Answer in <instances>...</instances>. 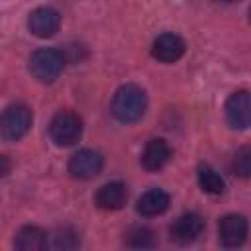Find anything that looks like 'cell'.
Returning <instances> with one entry per match:
<instances>
[{
    "label": "cell",
    "mask_w": 251,
    "mask_h": 251,
    "mask_svg": "<svg viewBox=\"0 0 251 251\" xmlns=\"http://www.w3.org/2000/svg\"><path fill=\"white\" fill-rule=\"evenodd\" d=\"M226 2H235V0H226Z\"/></svg>",
    "instance_id": "20"
},
{
    "label": "cell",
    "mask_w": 251,
    "mask_h": 251,
    "mask_svg": "<svg viewBox=\"0 0 251 251\" xmlns=\"http://www.w3.org/2000/svg\"><path fill=\"white\" fill-rule=\"evenodd\" d=\"M65 67V57L61 51L43 47L31 53L29 57V73L39 82H53Z\"/></svg>",
    "instance_id": "3"
},
{
    "label": "cell",
    "mask_w": 251,
    "mask_h": 251,
    "mask_svg": "<svg viewBox=\"0 0 251 251\" xmlns=\"http://www.w3.org/2000/svg\"><path fill=\"white\" fill-rule=\"evenodd\" d=\"M169 194L161 188H151L147 192L141 194V198L137 200V212L145 218H153V216H161L167 208H169Z\"/></svg>",
    "instance_id": "13"
},
{
    "label": "cell",
    "mask_w": 251,
    "mask_h": 251,
    "mask_svg": "<svg viewBox=\"0 0 251 251\" xmlns=\"http://www.w3.org/2000/svg\"><path fill=\"white\" fill-rule=\"evenodd\" d=\"M226 120L233 129L251 126V92L237 90L226 100Z\"/></svg>",
    "instance_id": "5"
},
{
    "label": "cell",
    "mask_w": 251,
    "mask_h": 251,
    "mask_svg": "<svg viewBox=\"0 0 251 251\" xmlns=\"http://www.w3.org/2000/svg\"><path fill=\"white\" fill-rule=\"evenodd\" d=\"M198 184L208 194H222L224 192V178L208 165H202L198 169Z\"/></svg>",
    "instance_id": "15"
},
{
    "label": "cell",
    "mask_w": 251,
    "mask_h": 251,
    "mask_svg": "<svg viewBox=\"0 0 251 251\" xmlns=\"http://www.w3.org/2000/svg\"><path fill=\"white\" fill-rule=\"evenodd\" d=\"M249 22H251V8H249Z\"/></svg>",
    "instance_id": "19"
},
{
    "label": "cell",
    "mask_w": 251,
    "mask_h": 251,
    "mask_svg": "<svg viewBox=\"0 0 251 251\" xmlns=\"http://www.w3.org/2000/svg\"><path fill=\"white\" fill-rule=\"evenodd\" d=\"M102 165H104V159H102V155L98 151L80 149L78 153H75L71 157V161H69V173L75 178L86 180V178L96 176L102 171Z\"/></svg>",
    "instance_id": "7"
},
{
    "label": "cell",
    "mask_w": 251,
    "mask_h": 251,
    "mask_svg": "<svg viewBox=\"0 0 251 251\" xmlns=\"http://www.w3.org/2000/svg\"><path fill=\"white\" fill-rule=\"evenodd\" d=\"M171 159V147L165 139H149L141 153V165L145 171H161Z\"/></svg>",
    "instance_id": "12"
},
{
    "label": "cell",
    "mask_w": 251,
    "mask_h": 251,
    "mask_svg": "<svg viewBox=\"0 0 251 251\" xmlns=\"http://www.w3.org/2000/svg\"><path fill=\"white\" fill-rule=\"evenodd\" d=\"M126 202H127V186L124 182H118V180L102 184L94 194V204L100 210L114 212V210L124 208Z\"/></svg>",
    "instance_id": "11"
},
{
    "label": "cell",
    "mask_w": 251,
    "mask_h": 251,
    "mask_svg": "<svg viewBox=\"0 0 251 251\" xmlns=\"http://www.w3.org/2000/svg\"><path fill=\"white\" fill-rule=\"evenodd\" d=\"M16 249L20 251H41L49 245L47 241V233L37 227V226H25L18 231L16 241H14Z\"/></svg>",
    "instance_id": "14"
},
{
    "label": "cell",
    "mask_w": 251,
    "mask_h": 251,
    "mask_svg": "<svg viewBox=\"0 0 251 251\" xmlns=\"http://www.w3.org/2000/svg\"><path fill=\"white\" fill-rule=\"evenodd\" d=\"M82 135V120L71 112V110H61L53 116L49 124V137L57 147H69L76 143Z\"/></svg>",
    "instance_id": "2"
},
{
    "label": "cell",
    "mask_w": 251,
    "mask_h": 251,
    "mask_svg": "<svg viewBox=\"0 0 251 251\" xmlns=\"http://www.w3.org/2000/svg\"><path fill=\"white\" fill-rule=\"evenodd\" d=\"M31 110L24 104H12L2 114V137L6 141H18L22 139L29 127H31Z\"/></svg>",
    "instance_id": "4"
},
{
    "label": "cell",
    "mask_w": 251,
    "mask_h": 251,
    "mask_svg": "<svg viewBox=\"0 0 251 251\" xmlns=\"http://www.w3.org/2000/svg\"><path fill=\"white\" fill-rule=\"evenodd\" d=\"M231 173L239 178H251V147H241L233 155Z\"/></svg>",
    "instance_id": "16"
},
{
    "label": "cell",
    "mask_w": 251,
    "mask_h": 251,
    "mask_svg": "<svg viewBox=\"0 0 251 251\" xmlns=\"http://www.w3.org/2000/svg\"><path fill=\"white\" fill-rule=\"evenodd\" d=\"M218 235L224 247H239L247 237V220L241 214H227L218 224Z\"/></svg>",
    "instance_id": "8"
},
{
    "label": "cell",
    "mask_w": 251,
    "mask_h": 251,
    "mask_svg": "<svg viewBox=\"0 0 251 251\" xmlns=\"http://www.w3.org/2000/svg\"><path fill=\"white\" fill-rule=\"evenodd\" d=\"M126 243L129 247H153L155 245V235L149 227H133L127 233Z\"/></svg>",
    "instance_id": "17"
},
{
    "label": "cell",
    "mask_w": 251,
    "mask_h": 251,
    "mask_svg": "<svg viewBox=\"0 0 251 251\" xmlns=\"http://www.w3.org/2000/svg\"><path fill=\"white\" fill-rule=\"evenodd\" d=\"M184 39L176 33H161L153 45H151V55L161 61V63H175L184 55Z\"/></svg>",
    "instance_id": "10"
},
{
    "label": "cell",
    "mask_w": 251,
    "mask_h": 251,
    "mask_svg": "<svg viewBox=\"0 0 251 251\" xmlns=\"http://www.w3.org/2000/svg\"><path fill=\"white\" fill-rule=\"evenodd\" d=\"M76 245H78V235L71 227H63L55 235H51V247L55 249H75Z\"/></svg>",
    "instance_id": "18"
},
{
    "label": "cell",
    "mask_w": 251,
    "mask_h": 251,
    "mask_svg": "<svg viewBox=\"0 0 251 251\" xmlns=\"http://www.w3.org/2000/svg\"><path fill=\"white\" fill-rule=\"evenodd\" d=\"M59 25H61V16L51 6L35 8L27 18V27L35 37H43V39L53 37L59 31Z\"/></svg>",
    "instance_id": "6"
},
{
    "label": "cell",
    "mask_w": 251,
    "mask_h": 251,
    "mask_svg": "<svg viewBox=\"0 0 251 251\" xmlns=\"http://www.w3.org/2000/svg\"><path fill=\"white\" fill-rule=\"evenodd\" d=\"M204 229V222L198 214L194 212H188V214H182L175 220V224L171 226V239L178 245H186V243H192L200 237Z\"/></svg>",
    "instance_id": "9"
},
{
    "label": "cell",
    "mask_w": 251,
    "mask_h": 251,
    "mask_svg": "<svg viewBox=\"0 0 251 251\" xmlns=\"http://www.w3.org/2000/svg\"><path fill=\"white\" fill-rule=\"evenodd\" d=\"M147 108V96L137 84H124L116 90L112 100V114L124 124L137 122Z\"/></svg>",
    "instance_id": "1"
}]
</instances>
